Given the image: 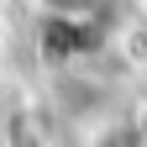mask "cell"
<instances>
[{
	"instance_id": "obj_1",
	"label": "cell",
	"mask_w": 147,
	"mask_h": 147,
	"mask_svg": "<svg viewBox=\"0 0 147 147\" xmlns=\"http://www.w3.org/2000/svg\"><path fill=\"white\" fill-rule=\"evenodd\" d=\"M142 147H147V142H142Z\"/></svg>"
}]
</instances>
